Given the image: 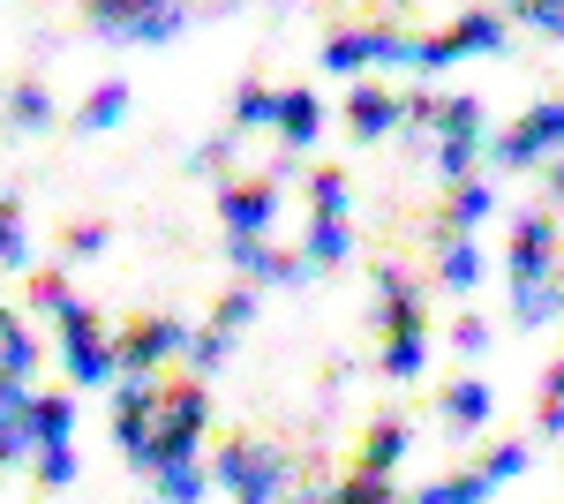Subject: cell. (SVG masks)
Wrapping results in <instances>:
<instances>
[{
    "mask_svg": "<svg viewBox=\"0 0 564 504\" xmlns=\"http://www.w3.org/2000/svg\"><path fill=\"white\" fill-rule=\"evenodd\" d=\"M527 460H534V452H527V437H520V444H497V452L481 460V474H489V490H497V482H512V474H520Z\"/></svg>",
    "mask_w": 564,
    "mask_h": 504,
    "instance_id": "31",
    "label": "cell"
},
{
    "mask_svg": "<svg viewBox=\"0 0 564 504\" xmlns=\"http://www.w3.org/2000/svg\"><path fill=\"white\" fill-rule=\"evenodd\" d=\"M226 256H234V271L241 279H302V256H286V249H271V242H226Z\"/></svg>",
    "mask_w": 564,
    "mask_h": 504,
    "instance_id": "9",
    "label": "cell"
},
{
    "mask_svg": "<svg viewBox=\"0 0 564 504\" xmlns=\"http://www.w3.org/2000/svg\"><path fill=\"white\" fill-rule=\"evenodd\" d=\"M31 309H39V317H53V324H61V317H68V309H76V294H68V279H61V271H39V279H31Z\"/></svg>",
    "mask_w": 564,
    "mask_h": 504,
    "instance_id": "22",
    "label": "cell"
},
{
    "mask_svg": "<svg viewBox=\"0 0 564 504\" xmlns=\"http://www.w3.org/2000/svg\"><path fill=\"white\" fill-rule=\"evenodd\" d=\"M0 317H8V309H0Z\"/></svg>",
    "mask_w": 564,
    "mask_h": 504,
    "instance_id": "38",
    "label": "cell"
},
{
    "mask_svg": "<svg viewBox=\"0 0 564 504\" xmlns=\"http://www.w3.org/2000/svg\"><path fill=\"white\" fill-rule=\"evenodd\" d=\"M0 264L15 271V264H31V242H23V204L15 196H0Z\"/></svg>",
    "mask_w": 564,
    "mask_h": 504,
    "instance_id": "20",
    "label": "cell"
},
{
    "mask_svg": "<svg viewBox=\"0 0 564 504\" xmlns=\"http://www.w3.org/2000/svg\"><path fill=\"white\" fill-rule=\"evenodd\" d=\"M332 504H399V490H391V474H361L354 467L347 482L332 490Z\"/></svg>",
    "mask_w": 564,
    "mask_h": 504,
    "instance_id": "18",
    "label": "cell"
},
{
    "mask_svg": "<svg viewBox=\"0 0 564 504\" xmlns=\"http://www.w3.org/2000/svg\"><path fill=\"white\" fill-rule=\"evenodd\" d=\"M204 490H212V467H196V460L159 467V504H204Z\"/></svg>",
    "mask_w": 564,
    "mask_h": 504,
    "instance_id": "13",
    "label": "cell"
},
{
    "mask_svg": "<svg viewBox=\"0 0 564 504\" xmlns=\"http://www.w3.org/2000/svg\"><path fill=\"white\" fill-rule=\"evenodd\" d=\"M361 61H414V39H399V31H332L324 39V68H361Z\"/></svg>",
    "mask_w": 564,
    "mask_h": 504,
    "instance_id": "4",
    "label": "cell"
},
{
    "mask_svg": "<svg viewBox=\"0 0 564 504\" xmlns=\"http://www.w3.org/2000/svg\"><path fill=\"white\" fill-rule=\"evenodd\" d=\"M23 429H31V452H45V444H68V437H76V407H68V392H31Z\"/></svg>",
    "mask_w": 564,
    "mask_h": 504,
    "instance_id": "8",
    "label": "cell"
},
{
    "mask_svg": "<svg viewBox=\"0 0 564 504\" xmlns=\"http://www.w3.org/2000/svg\"><path fill=\"white\" fill-rule=\"evenodd\" d=\"M399 452H406V429H399V421H377V429H369V437H361V474H391V467H399Z\"/></svg>",
    "mask_w": 564,
    "mask_h": 504,
    "instance_id": "12",
    "label": "cell"
},
{
    "mask_svg": "<svg viewBox=\"0 0 564 504\" xmlns=\"http://www.w3.org/2000/svg\"><path fill=\"white\" fill-rule=\"evenodd\" d=\"M271 128H279L286 143H316V128H324V106H316L308 90H279V114H271Z\"/></svg>",
    "mask_w": 564,
    "mask_h": 504,
    "instance_id": "10",
    "label": "cell"
},
{
    "mask_svg": "<svg viewBox=\"0 0 564 504\" xmlns=\"http://www.w3.org/2000/svg\"><path fill=\"white\" fill-rule=\"evenodd\" d=\"M90 249H106V226L98 218H76L68 226V256H90Z\"/></svg>",
    "mask_w": 564,
    "mask_h": 504,
    "instance_id": "35",
    "label": "cell"
},
{
    "mask_svg": "<svg viewBox=\"0 0 564 504\" xmlns=\"http://www.w3.org/2000/svg\"><path fill=\"white\" fill-rule=\"evenodd\" d=\"M391 121H406V98H384V90H354V128H361V136H384Z\"/></svg>",
    "mask_w": 564,
    "mask_h": 504,
    "instance_id": "15",
    "label": "cell"
},
{
    "mask_svg": "<svg viewBox=\"0 0 564 504\" xmlns=\"http://www.w3.org/2000/svg\"><path fill=\"white\" fill-rule=\"evenodd\" d=\"M174 31H181V8H174V0H159L151 15H135V23H129V39H174Z\"/></svg>",
    "mask_w": 564,
    "mask_h": 504,
    "instance_id": "33",
    "label": "cell"
},
{
    "mask_svg": "<svg viewBox=\"0 0 564 504\" xmlns=\"http://www.w3.org/2000/svg\"><path fill=\"white\" fill-rule=\"evenodd\" d=\"M542 429H550V437H564V392H550V399H542Z\"/></svg>",
    "mask_w": 564,
    "mask_h": 504,
    "instance_id": "37",
    "label": "cell"
},
{
    "mask_svg": "<svg viewBox=\"0 0 564 504\" xmlns=\"http://www.w3.org/2000/svg\"><path fill=\"white\" fill-rule=\"evenodd\" d=\"M279 482H286V452H257V467L234 490V504H279Z\"/></svg>",
    "mask_w": 564,
    "mask_h": 504,
    "instance_id": "14",
    "label": "cell"
},
{
    "mask_svg": "<svg viewBox=\"0 0 564 504\" xmlns=\"http://www.w3.org/2000/svg\"><path fill=\"white\" fill-rule=\"evenodd\" d=\"M8 114H15V128H39V121H53V98H45L39 84H23L8 98Z\"/></svg>",
    "mask_w": 564,
    "mask_h": 504,
    "instance_id": "30",
    "label": "cell"
},
{
    "mask_svg": "<svg viewBox=\"0 0 564 504\" xmlns=\"http://www.w3.org/2000/svg\"><path fill=\"white\" fill-rule=\"evenodd\" d=\"M121 114H129V84H106V90H90V98H84L76 128H106V121H121Z\"/></svg>",
    "mask_w": 564,
    "mask_h": 504,
    "instance_id": "21",
    "label": "cell"
},
{
    "mask_svg": "<svg viewBox=\"0 0 564 504\" xmlns=\"http://www.w3.org/2000/svg\"><path fill=\"white\" fill-rule=\"evenodd\" d=\"M76 482V452L68 444H45L39 452V490H68Z\"/></svg>",
    "mask_w": 564,
    "mask_h": 504,
    "instance_id": "28",
    "label": "cell"
},
{
    "mask_svg": "<svg viewBox=\"0 0 564 504\" xmlns=\"http://www.w3.org/2000/svg\"><path fill=\"white\" fill-rule=\"evenodd\" d=\"M61 362H68V377L76 384H106L121 362H113V339H106V324H98V309H68L61 317Z\"/></svg>",
    "mask_w": 564,
    "mask_h": 504,
    "instance_id": "1",
    "label": "cell"
},
{
    "mask_svg": "<svg viewBox=\"0 0 564 504\" xmlns=\"http://www.w3.org/2000/svg\"><path fill=\"white\" fill-rule=\"evenodd\" d=\"M481 497H489V474L475 467V474H444V482H430L414 504H481Z\"/></svg>",
    "mask_w": 564,
    "mask_h": 504,
    "instance_id": "17",
    "label": "cell"
},
{
    "mask_svg": "<svg viewBox=\"0 0 564 504\" xmlns=\"http://www.w3.org/2000/svg\"><path fill=\"white\" fill-rule=\"evenodd\" d=\"M226 346H234V332H218V324H212V332H196V339H188V362H196V377L226 362Z\"/></svg>",
    "mask_w": 564,
    "mask_h": 504,
    "instance_id": "32",
    "label": "cell"
},
{
    "mask_svg": "<svg viewBox=\"0 0 564 504\" xmlns=\"http://www.w3.org/2000/svg\"><path fill=\"white\" fill-rule=\"evenodd\" d=\"M249 467H257L249 437H234V444H218V452H212V482H218V490H241V482H249Z\"/></svg>",
    "mask_w": 564,
    "mask_h": 504,
    "instance_id": "19",
    "label": "cell"
},
{
    "mask_svg": "<svg viewBox=\"0 0 564 504\" xmlns=\"http://www.w3.org/2000/svg\"><path fill=\"white\" fill-rule=\"evenodd\" d=\"M159 0H90V15H98V31H129L135 15H151Z\"/></svg>",
    "mask_w": 564,
    "mask_h": 504,
    "instance_id": "29",
    "label": "cell"
},
{
    "mask_svg": "<svg viewBox=\"0 0 564 504\" xmlns=\"http://www.w3.org/2000/svg\"><path fill=\"white\" fill-rule=\"evenodd\" d=\"M279 114V90H263V84H241V98H234V128H257Z\"/></svg>",
    "mask_w": 564,
    "mask_h": 504,
    "instance_id": "26",
    "label": "cell"
},
{
    "mask_svg": "<svg viewBox=\"0 0 564 504\" xmlns=\"http://www.w3.org/2000/svg\"><path fill=\"white\" fill-rule=\"evenodd\" d=\"M347 226H339V218H316V226H308V264H347Z\"/></svg>",
    "mask_w": 564,
    "mask_h": 504,
    "instance_id": "23",
    "label": "cell"
},
{
    "mask_svg": "<svg viewBox=\"0 0 564 504\" xmlns=\"http://www.w3.org/2000/svg\"><path fill=\"white\" fill-rule=\"evenodd\" d=\"M564 143V106H534L505 143H497V167H534L542 151H557Z\"/></svg>",
    "mask_w": 564,
    "mask_h": 504,
    "instance_id": "5",
    "label": "cell"
},
{
    "mask_svg": "<svg viewBox=\"0 0 564 504\" xmlns=\"http://www.w3.org/2000/svg\"><path fill=\"white\" fill-rule=\"evenodd\" d=\"M444 415L459 421V429H481V421H489V384H481V377L452 384V392H444Z\"/></svg>",
    "mask_w": 564,
    "mask_h": 504,
    "instance_id": "16",
    "label": "cell"
},
{
    "mask_svg": "<svg viewBox=\"0 0 564 504\" xmlns=\"http://www.w3.org/2000/svg\"><path fill=\"white\" fill-rule=\"evenodd\" d=\"M31 369H39V339L23 332V324H15V317H0V377L31 384Z\"/></svg>",
    "mask_w": 564,
    "mask_h": 504,
    "instance_id": "11",
    "label": "cell"
},
{
    "mask_svg": "<svg viewBox=\"0 0 564 504\" xmlns=\"http://www.w3.org/2000/svg\"><path fill=\"white\" fill-rule=\"evenodd\" d=\"M550 218L534 211V218H520V234H512V287H542L550 279Z\"/></svg>",
    "mask_w": 564,
    "mask_h": 504,
    "instance_id": "7",
    "label": "cell"
},
{
    "mask_svg": "<svg viewBox=\"0 0 564 504\" xmlns=\"http://www.w3.org/2000/svg\"><path fill=\"white\" fill-rule=\"evenodd\" d=\"M505 39V23L497 15H459L444 39H414V61H430V68H444V61H459V53H481V45Z\"/></svg>",
    "mask_w": 564,
    "mask_h": 504,
    "instance_id": "6",
    "label": "cell"
},
{
    "mask_svg": "<svg viewBox=\"0 0 564 504\" xmlns=\"http://www.w3.org/2000/svg\"><path fill=\"white\" fill-rule=\"evenodd\" d=\"M271 211H279V189L271 181H226L218 189V218H226V242H249L271 226Z\"/></svg>",
    "mask_w": 564,
    "mask_h": 504,
    "instance_id": "3",
    "label": "cell"
},
{
    "mask_svg": "<svg viewBox=\"0 0 564 504\" xmlns=\"http://www.w3.org/2000/svg\"><path fill=\"white\" fill-rule=\"evenodd\" d=\"M481 279V249L475 242H452V249H444V287H475Z\"/></svg>",
    "mask_w": 564,
    "mask_h": 504,
    "instance_id": "27",
    "label": "cell"
},
{
    "mask_svg": "<svg viewBox=\"0 0 564 504\" xmlns=\"http://www.w3.org/2000/svg\"><path fill=\"white\" fill-rule=\"evenodd\" d=\"M181 346H188V324H181V317H135L129 332L113 339V362H121V377H151Z\"/></svg>",
    "mask_w": 564,
    "mask_h": 504,
    "instance_id": "2",
    "label": "cell"
},
{
    "mask_svg": "<svg viewBox=\"0 0 564 504\" xmlns=\"http://www.w3.org/2000/svg\"><path fill=\"white\" fill-rule=\"evenodd\" d=\"M308 211H316V218H339V211H347V173H316V181H308Z\"/></svg>",
    "mask_w": 564,
    "mask_h": 504,
    "instance_id": "24",
    "label": "cell"
},
{
    "mask_svg": "<svg viewBox=\"0 0 564 504\" xmlns=\"http://www.w3.org/2000/svg\"><path fill=\"white\" fill-rule=\"evenodd\" d=\"M249 317H257V294H249V287H234V294H226V301L212 309V324H218V332H241Z\"/></svg>",
    "mask_w": 564,
    "mask_h": 504,
    "instance_id": "34",
    "label": "cell"
},
{
    "mask_svg": "<svg viewBox=\"0 0 564 504\" xmlns=\"http://www.w3.org/2000/svg\"><path fill=\"white\" fill-rule=\"evenodd\" d=\"M444 218H452V226H475V218H489V181H459Z\"/></svg>",
    "mask_w": 564,
    "mask_h": 504,
    "instance_id": "25",
    "label": "cell"
},
{
    "mask_svg": "<svg viewBox=\"0 0 564 504\" xmlns=\"http://www.w3.org/2000/svg\"><path fill=\"white\" fill-rule=\"evenodd\" d=\"M452 339H459V354H481V346H489V332H481L475 317H467V324H459V332H452Z\"/></svg>",
    "mask_w": 564,
    "mask_h": 504,
    "instance_id": "36",
    "label": "cell"
}]
</instances>
